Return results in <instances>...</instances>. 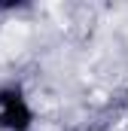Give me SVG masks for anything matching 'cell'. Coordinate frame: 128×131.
Segmentation results:
<instances>
[{
    "instance_id": "obj_1",
    "label": "cell",
    "mask_w": 128,
    "mask_h": 131,
    "mask_svg": "<svg viewBox=\"0 0 128 131\" xmlns=\"http://www.w3.org/2000/svg\"><path fill=\"white\" fill-rule=\"evenodd\" d=\"M0 125L9 131H25L31 125V110L18 92H0Z\"/></svg>"
}]
</instances>
